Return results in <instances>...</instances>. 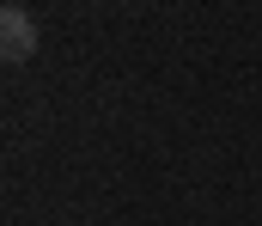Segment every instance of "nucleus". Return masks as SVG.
I'll return each instance as SVG.
<instances>
[{"label":"nucleus","mask_w":262,"mask_h":226,"mask_svg":"<svg viewBox=\"0 0 262 226\" xmlns=\"http://www.w3.org/2000/svg\"><path fill=\"white\" fill-rule=\"evenodd\" d=\"M31 55H37V18H31L25 6H0V61L18 68V61H31Z\"/></svg>","instance_id":"1"}]
</instances>
